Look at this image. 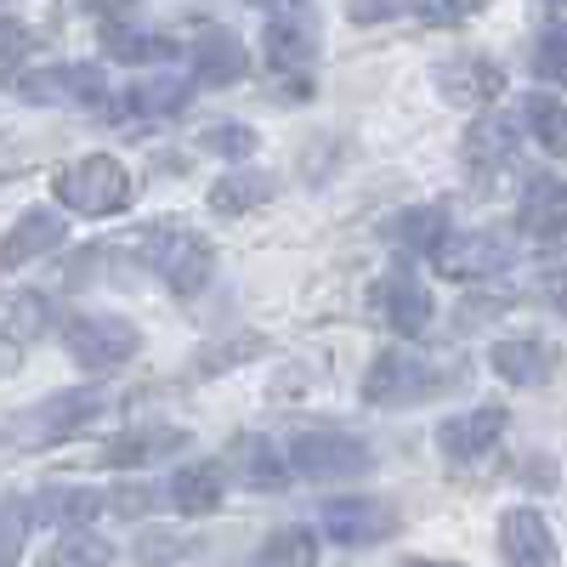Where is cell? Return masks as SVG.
Returning a JSON list of instances; mask_svg holds the SVG:
<instances>
[{
    "label": "cell",
    "mask_w": 567,
    "mask_h": 567,
    "mask_svg": "<svg viewBox=\"0 0 567 567\" xmlns=\"http://www.w3.org/2000/svg\"><path fill=\"white\" fill-rule=\"evenodd\" d=\"M414 12L425 23H443V29H460L471 18H483L488 12V0H414Z\"/></svg>",
    "instance_id": "35"
},
{
    "label": "cell",
    "mask_w": 567,
    "mask_h": 567,
    "mask_svg": "<svg viewBox=\"0 0 567 567\" xmlns=\"http://www.w3.org/2000/svg\"><path fill=\"white\" fill-rule=\"evenodd\" d=\"M109 561H114V545L109 539H97L91 528H63L52 545L40 550L34 567H109Z\"/></svg>",
    "instance_id": "26"
},
{
    "label": "cell",
    "mask_w": 567,
    "mask_h": 567,
    "mask_svg": "<svg viewBox=\"0 0 567 567\" xmlns=\"http://www.w3.org/2000/svg\"><path fill=\"white\" fill-rule=\"evenodd\" d=\"M29 523H34L29 505H0V567L23 550V528H29Z\"/></svg>",
    "instance_id": "37"
},
{
    "label": "cell",
    "mask_w": 567,
    "mask_h": 567,
    "mask_svg": "<svg viewBox=\"0 0 567 567\" xmlns=\"http://www.w3.org/2000/svg\"><path fill=\"white\" fill-rule=\"evenodd\" d=\"M432 85H437V97L454 103V109H488L505 91V69L488 63V58H449V63L432 69Z\"/></svg>",
    "instance_id": "13"
},
{
    "label": "cell",
    "mask_w": 567,
    "mask_h": 567,
    "mask_svg": "<svg viewBox=\"0 0 567 567\" xmlns=\"http://www.w3.org/2000/svg\"><path fill=\"white\" fill-rule=\"evenodd\" d=\"M187 550H194V539L187 534H165V528H148L136 545H131V556L142 561V567H159V561H182Z\"/></svg>",
    "instance_id": "33"
},
{
    "label": "cell",
    "mask_w": 567,
    "mask_h": 567,
    "mask_svg": "<svg viewBox=\"0 0 567 567\" xmlns=\"http://www.w3.org/2000/svg\"><path fill=\"white\" fill-rule=\"evenodd\" d=\"M194 80L199 85H233V80H245L250 69V52H245V40L233 34V29H199L194 40Z\"/></svg>",
    "instance_id": "17"
},
{
    "label": "cell",
    "mask_w": 567,
    "mask_h": 567,
    "mask_svg": "<svg viewBox=\"0 0 567 567\" xmlns=\"http://www.w3.org/2000/svg\"><path fill=\"white\" fill-rule=\"evenodd\" d=\"M437 272L443 278H460V284H483V278H499L511 261H516V239L505 227H477V233H443V245L432 250Z\"/></svg>",
    "instance_id": "10"
},
{
    "label": "cell",
    "mask_w": 567,
    "mask_h": 567,
    "mask_svg": "<svg viewBox=\"0 0 567 567\" xmlns=\"http://www.w3.org/2000/svg\"><path fill=\"white\" fill-rule=\"evenodd\" d=\"M256 131L250 125H233V120H221V125H205V136H199V148L205 154H221V159H250L256 154Z\"/></svg>",
    "instance_id": "32"
},
{
    "label": "cell",
    "mask_w": 567,
    "mask_h": 567,
    "mask_svg": "<svg viewBox=\"0 0 567 567\" xmlns=\"http://www.w3.org/2000/svg\"><path fill=\"white\" fill-rule=\"evenodd\" d=\"M261 23V58L272 74H307L318 63V12L307 0H267Z\"/></svg>",
    "instance_id": "4"
},
{
    "label": "cell",
    "mask_w": 567,
    "mask_h": 567,
    "mask_svg": "<svg viewBox=\"0 0 567 567\" xmlns=\"http://www.w3.org/2000/svg\"><path fill=\"white\" fill-rule=\"evenodd\" d=\"M488 369L499 374V381H511V386H545L550 369H556V352L545 341H534V336L528 341H494Z\"/></svg>",
    "instance_id": "21"
},
{
    "label": "cell",
    "mask_w": 567,
    "mask_h": 567,
    "mask_svg": "<svg viewBox=\"0 0 567 567\" xmlns=\"http://www.w3.org/2000/svg\"><path fill=\"white\" fill-rule=\"evenodd\" d=\"M227 465H233V477H239L250 494H278L284 483H290V460L278 454L272 437H239Z\"/></svg>",
    "instance_id": "20"
},
{
    "label": "cell",
    "mask_w": 567,
    "mask_h": 567,
    "mask_svg": "<svg viewBox=\"0 0 567 567\" xmlns=\"http://www.w3.org/2000/svg\"><path fill=\"white\" fill-rule=\"evenodd\" d=\"M460 386H465V369L460 363H437V358H425V352L386 347L381 358L369 363V374H363V403H374V409H414V403L449 398Z\"/></svg>",
    "instance_id": "1"
},
{
    "label": "cell",
    "mask_w": 567,
    "mask_h": 567,
    "mask_svg": "<svg viewBox=\"0 0 567 567\" xmlns=\"http://www.w3.org/2000/svg\"><path fill=\"white\" fill-rule=\"evenodd\" d=\"M267 199H272V176L267 171H227L210 187V210L216 216H245V210H256Z\"/></svg>",
    "instance_id": "27"
},
{
    "label": "cell",
    "mask_w": 567,
    "mask_h": 567,
    "mask_svg": "<svg viewBox=\"0 0 567 567\" xmlns=\"http://www.w3.org/2000/svg\"><path fill=\"white\" fill-rule=\"evenodd\" d=\"M256 567H318V534L290 523V528H272L256 550Z\"/></svg>",
    "instance_id": "28"
},
{
    "label": "cell",
    "mask_w": 567,
    "mask_h": 567,
    "mask_svg": "<svg viewBox=\"0 0 567 567\" xmlns=\"http://www.w3.org/2000/svg\"><path fill=\"white\" fill-rule=\"evenodd\" d=\"M12 85L23 103L58 109V103H80L97 109L109 97V74L97 63H45V69H12Z\"/></svg>",
    "instance_id": "8"
},
{
    "label": "cell",
    "mask_w": 567,
    "mask_h": 567,
    "mask_svg": "<svg viewBox=\"0 0 567 567\" xmlns=\"http://www.w3.org/2000/svg\"><path fill=\"white\" fill-rule=\"evenodd\" d=\"M290 471H301L312 483H352L374 471V454L363 437H347V432H301L290 443Z\"/></svg>",
    "instance_id": "11"
},
{
    "label": "cell",
    "mask_w": 567,
    "mask_h": 567,
    "mask_svg": "<svg viewBox=\"0 0 567 567\" xmlns=\"http://www.w3.org/2000/svg\"><path fill=\"white\" fill-rule=\"evenodd\" d=\"M523 171V142H516V120L483 114L465 131V176L477 182V194H499V187Z\"/></svg>",
    "instance_id": "7"
},
{
    "label": "cell",
    "mask_w": 567,
    "mask_h": 567,
    "mask_svg": "<svg viewBox=\"0 0 567 567\" xmlns=\"http://www.w3.org/2000/svg\"><path fill=\"white\" fill-rule=\"evenodd\" d=\"M261 352V336H239L233 347H210V352H199V374H221L227 363H239V358H256Z\"/></svg>",
    "instance_id": "38"
},
{
    "label": "cell",
    "mask_w": 567,
    "mask_h": 567,
    "mask_svg": "<svg viewBox=\"0 0 567 567\" xmlns=\"http://www.w3.org/2000/svg\"><path fill=\"white\" fill-rule=\"evenodd\" d=\"M103 52H109L114 63H154V58H171V40L154 34V29L109 23V29H103Z\"/></svg>",
    "instance_id": "30"
},
{
    "label": "cell",
    "mask_w": 567,
    "mask_h": 567,
    "mask_svg": "<svg viewBox=\"0 0 567 567\" xmlns=\"http://www.w3.org/2000/svg\"><path fill=\"white\" fill-rule=\"evenodd\" d=\"M347 12H352L358 23H374V18H392V12H403V0H347Z\"/></svg>",
    "instance_id": "39"
},
{
    "label": "cell",
    "mask_w": 567,
    "mask_h": 567,
    "mask_svg": "<svg viewBox=\"0 0 567 567\" xmlns=\"http://www.w3.org/2000/svg\"><path fill=\"white\" fill-rule=\"evenodd\" d=\"M505 425H511V414H505L499 403H483V409L449 414V420L437 425V449H443L454 465H465V460H483V454L505 437Z\"/></svg>",
    "instance_id": "14"
},
{
    "label": "cell",
    "mask_w": 567,
    "mask_h": 567,
    "mask_svg": "<svg viewBox=\"0 0 567 567\" xmlns=\"http://www.w3.org/2000/svg\"><path fill=\"white\" fill-rule=\"evenodd\" d=\"M227 494V471L216 460H194V465H176L171 483H165V499L182 511V516H210Z\"/></svg>",
    "instance_id": "18"
},
{
    "label": "cell",
    "mask_w": 567,
    "mask_h": 567,
    "mask_svg": "<svg viewBox=\"0 0 567 567\" xmlns=\"http://www.w3.org/2000/svg\"><path fill=\"white\" fill-rule=\"evenodd\" d=\"M29 516H40V523H58V528H91L103 516V494L97 488H69V483H52V488H40L34 494V511Z\"/></svg>",
    "instance_id": "22"
},
{
    "label": "cell",
    "mask_w": 567,
    "mask_h": 567,
    "mask_svg": "<svg viewBox=\"0 0 567 567\" xmlns=\"http://www.w3.org/2000/svg\"><path fill=\"white\" fill-rule=\"evenodd\" d=\"M45 323H52V307H45L40 296H7L0 301V336H7L12 347H23V341H40L45 336Z\"/></svg>",
    "instance_id": "31"
},
{
    "label": "cell",
    "mask_w": 567,
    "mask_h": 567,
    "mask_svg": "<svg viewBox=\"0 0 567 567\" xmlns=\"http://www.w3.org/2000/svg\"><path fill=\"white\" fill-rule=\"evenodd\" d=\"M63 239H69V227L58 210H23L7 233V245H0V267H23L34 256H52Z\"/></svg>",
    "instance_id": "19"
},
{
    "label": "cell",
    "mask_w": 567,
    "mask_h": 567,
    "mask_svg": "<svg viewBox=\"0 0 567 567\" xmlns=\"http://www.w3.org/2000/svg\"><path fill=\"white\" fill-rule=\"evenodd\" d=\"M499 556H505V567H556L550 523L534 505H516L499 516Z\"/></svg>",
    "instance_id": "15"
},
{
    "label": "cell",
    "mask_w": 567,
    "mask_h": 567,
    "mask_svg": "<svg viewBox=\"0 0 567 567\" xmlns=\"http://www.w3.org/2000/svg\"><path fill=\"white\" fill-rule=\"evenodd\" d=\"M136 261L159 272L176 296H199L210 272H216V250L210 239H199L194 227H182V221H148V227H136Z\"/></svg>",
    "instance_id": "2"
},
{
    "label": "cell",
    "mask_w": 567,
    "mask_h": 567,
    "mask_svg": "<svg viewBox=\"0 0 567 567\" xmlns=\"http://www.w3.org/2000/svg\"><path fill=\"white\" fill-rule=\"evenodd\" d=\"M176 449H187V432H176V425H142V432H125V437H114V443L103 449V465L136 471V465L165 460V454H176Z\"/></svg>",
    "instance_id": "23"
},
{
    "label": "cell",
    "mask_w": 567,
    "mask_h": 567,
    "mask_svg": "<svg viewBox=\"0 0 567 567\" xmlns=\"http://www.w3.org/2000/svg\"><path fill=\"white\" fill-rule=\"evenodd\" d=\"M323 534L336 545H381L398 534V505L392 499H374V494H341L323 505Z\"/></svg>",
    "instance_id": "12"
},
{
    "label": "cell",
    "mask_w": 567,
    "mask_h": 567,
    "mask_svg": "<svg viewBox=\"0 0 567 567\" xmlns=\"http://www.w3.org/2000/svg\"><path fill=\"white\" fill-rule=\"evenodd\" d=\"M523 233L528 245H545V250H556V239L567 233V194L550 171L523 182Z\"/></svg>",
    "instance_id": "16"
},
{
    "label": "cell",
    "mask_w": 567,
    "mask_h": 567,
    "mask_svg": "<svg viewBox=\"0 0 567 567\" xmlns=\"http://www.w3.org/2000/svg\"><path fill=\"white\" fill-rule=\"evenodd\" d=\"M523 125H528V142H539L545 154H561L567 148V109L556 91H534L523 103Z\"/></svg>",
    "instance_id": "29"
},
{
    "label": "cell",
    "mask_w": 567,
    "mask_h": 567,
    "mask_svg": "<svg viewBox=\"0 0 567 567\" xmlns=\"http://www.w3.org/2000/svg\"><path fill=\"white\" fill-rule=\"evenodd\" d=\"M567 40H561V23H545L539 29V40H534V74L539 80H550V85H561L567 80Z\"/></svg>",
    "instance_id": "34"
},
{
    "label": "cell",
    "mask_w": 567,
    "mask_h": 567,
    "mask_svg": "<svg viewBox=\"0 0 567 567\" xmlns=\"http://www.w3.org/2000/svg\"><path fill=\"white\" fill-rule=\"evenodd\" d=\"M369 307H374V318H381L392 336H403V341H420L425 329H432V318H437L432 290H425V278H420L409 261H398V267H386L381 278H374Z\"/></svg>",
    "instance_id": "5"
},
{
    "label": "cell",
    "mask_w": 567,
    "mask_h": 567,
    "mask_svg": "<svg viewBox=\"0 0 567 567\" xmlns=\"http://www.w3.org/2000/svg\"><path fill=\"white\" fill-rule=\"evenodd\" d=\"M91 12H120V7H131V0H85Z\"/></svg>",
    "instance_id": "40"
},
{
    "label": "cell",
    "mask_w": 567,
    "mask_h": 567,
    "mask_svg": "<svg viewBox=\"0 0 567 567\" xmlns=\"http://www.w3.org/2000/svg\"><path fill=\"white\" fill-rule=\"evenodd\" d=\"M187 97H194V80H182V74H154V80H136L125 91V114H142V120H165V114H182Z\"/></svg>",
    "instance_id": "25"
},
{
    "label": "cell",
    "mask_w": 567,
    "mask_h": 567,
    "mask_svg": "<svg viewBox=\"0 0 567 567\" xmlns=\"http://www.w3.org/2000/svg\"><path fill=\"white\" fill-rule=\"evenodd\" d=\"M403 567H460V561H425V556H414V561H403Z\"/></svg>",
    "instance_id": "41"
},
{
    "label": "cell",
    "mask_w": 567,
    "mask_h": 567,
    "mask_svg": "<svg viewBox=\"0 0 567 567\" xmlns=\"http://www.w3.org/2000/svg\"><path fill=\"white\" fill-rule=\"evenodd\" d=\"M443 233H449V210L443 205H409L386 221V239L409 256H432L443 245Z\"/></svg>",
    "instance_id": "24"
},
{
    "label": "cell",
    "mask_w": 567,
    "mask_h": 567,
    "mask_svg": "<svg viewBox=\"0 0 567 567\" xmlns=\"http://www.w3.org/2000/svg\"><path fill=\"white\" fill-rule=\"evenodd\" d=\"M165 499V488H154V483H120L114 494H103V511H114V516H142V511H154Z\"/></svg>",
    "instance_id": "36"
},
{
    "label": "cell",
    "mask_w": 567,
    "mask_h": 567,
    "mask_svg": "<svg viewBox=\"0 0 567 567\" xmlns=\"http://www.w3.org/2000/svg\"><path fill=\"white\" fill-rule=\"evenodd\" d=\"M131 194H136L131 171L114 154H85V159L58 171V199L74 216H120L131 205Z\"/></svg>",
    "instance_id": "3"
},
{
    "label": "cell",
    "mask_w": 567,
    "mask_h": 567,
    "mask_svg": "<svg viewBox=\"0 0 567 567\" xmlns=\"http://www.w3.org/2000/svg\"><path fill=\"white\" fill-rule=\"evenodd\" d=\"M103 409H114V392H103V386H80V392H58V398H45L40 409H29L18 425H12V443H29V449H40V443H63L69 432H80V425H91Z\"/></svg>",
    "instance_id": "9"
},
{
    "label": "cell",
    "mask_w": 567,
    "mask_h": 567,
    "mask_svg": "<svg viewBox=\"0 0 567 567\" xmlns=\"http://www.w3.org/2000/svg\"><path fill=\"white\" fill-rule=\"evenodd\" d=\"M69 341V358L91 374H109L120 363H131L142 352V329L131 318H109V312H85V318H69L63 329Z\"/></svg>",
    "instance_id": "6"
}]
</instances>
